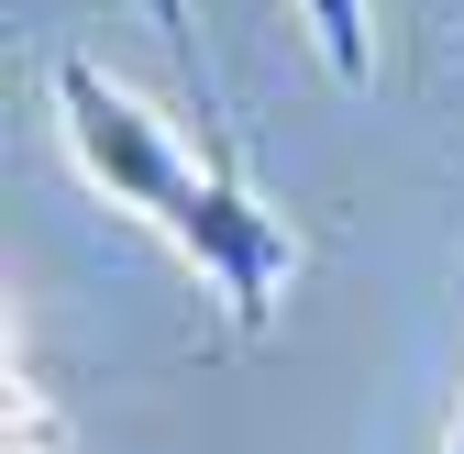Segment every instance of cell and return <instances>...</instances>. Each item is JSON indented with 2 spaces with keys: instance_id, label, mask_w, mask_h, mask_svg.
Instances as JSON below:
<instances>
[{
  "instance_id": "1",
  "label": "cell",
  "mask_w": 464,
  "mask_h": 454,
  "mask_svg": "<svg viewBox=\"0 0 464 454\" xmlns=\"http://www.w3.org/2000/svg\"><path fill=\"white\" fill-rule=\"evenodd\" d=\"M55 133H67L78 178H89L111 211L155 222V233L232 300L244 332L276 321L287 277H299V233H287V211H266V200L244 189V166H232L221 133L166 123V111H155L144 89H122L100 55H55Z\"/></svg>"
},
{
  "instance_id": "2",
  "label": "cell",
  "mask_w": 464,
  "mask_h": 454,
  "mask_svg": "<svg viewBox=\"0 0 464 454\" xmlns=\"http://www.w3.org/2000/svg\"><path fill=\"white\" fill-rule=\"evenodd\" d=\"M310 12V44H321V67L343 89H365L376 78V23H365V0H299Z\"/></svg>"
},
{
  "instance_id": "3",
  "label": "cell",
  "mask_w": 464,
  "mask_h": 454,
  "mask_svg": "<svg viewBox=\"0 0 464 454\" xmlns=\"http://www.w3.org/2000/svg\"><path fill=\"white\" fill-rule=\"evenodd\" d=\"M12 454H67L55 443V410L34 400V388H12Z\"/></svg>"
},
{
  "instance_id": "4",
  "label": "cell",
  "mask_w": 464,
  "mask_h": 454,
  "mask_svg": "<svg viewBox=\"0 0 464 454\" xmlns=\"http://www.w3.org/2000/svg\"><path fill=\"white\" fill-rule=\"evenodd\" d=\"M442 454H464V421H453V443H442Z\"/></svg>"
}]
</instances>
